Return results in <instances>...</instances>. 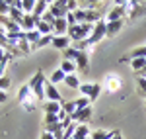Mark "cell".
Masks as SVG:
<instances>
[{
  "mask_svg": "<svg viewBox=\"0 0 146 139\" xmlns=\"http://www.w3.org/2000/svg\"><path fill=\"white\" fill-rule=\"evenodd\" d=\"M64 59L72 61V63L76 65V69H78V71H86V69H88V65H90V55H88L86 51L76 49V47H68L66 51H64Z\"/></svg>",
  "mask_w": 146,
  "mask_h": 139,
  "instance_id": "6da1fadb",
  "label": "cell"
},
{
  "mask_svg": "<svg viewBox=\"0 0 146 139\" xmlns=\"http://www.w3.org/2000/svg\"><path fill=\"white\" fill-rule=\"evenodd\" d=\"M29 84V88H31V92H33L35 100H43L45 98V84H47V79L45 75H43V71H37L33 77H31V81L27 82Z\"/></svg>",
  "mask_w": 146,
  "mask_h": 139,
  "instance_id": "7a4b0ae2",
  "label": "cell"
},
{
  "mask_svg": "<svg viewBox=\"0 0 146 139\" xmlns=\"http://www.w3.org/2000/svg\"><path fill=\"white\" fill-rule=\"evenodd\" d=\"M94 32V26L92 24H80V26H74V28H68V37L74 41V43H80L84 39H88Z\"/></svg>",
  "mask_w": 146,
  "mask_h": 139,
  "instance_id": "3957f363",
  "label": "cell"
},
{
  "mask_svg": "<svg viewBox=\"0 0 146 139\" xmlns=\"http://www.w3.org/2000/svg\"><path fill=\"white\" fill-rule=\"evenodd\" d=\"M129 8H131V2H115V6H113L111 10L107 12V16H105V22H119V20H123L125 16L129 14Z\"/></svg>",
  "mask_w": 146,
  "mask_h": 139,
  "instance_id": "277c9868",
  "label": "cell"
},
{
  "mask_svg": "<svg viewBox=\"0 0 146 139\" xmlns=\"http://www.w3.org/2000/svg\"><path fill=\"white\" fill-rule=\"evenodd\" d=\"M101 84H98V82H88V84H80V92H82V96H86L90 102H96L98 98H100L101 94Z\"/></svg>",
  "mask_w": 146,
  "mask_h": 139,
  "instance_id": "5b68a950",
  "label": "cell"
},
{
  "mask_svg": "<svg viewBox=\"0 0 146 139\" xmlns=\"http://www.w3.org/2000/svg\"><path fill=\"white\" fill-rule=\"evenodd\" d=\"M49 12L55 16L56 20H60V18H66V14H68L66 0H53V2H51V6H49Z\"/></svg>",
  "mask_w": 146,
  "mask_h": 139,
  "instance_id": "8992f818",
  "label": "cell"
},
{
  "mask_svg": "<svg viewBox=\"0 0 146 139\" xmlns=\"http://www.w3.org/2000/svg\"><path fill=\"white\" fill-rule=\"evenodd\" d=\"M45 98H47V102H58V104L64 102L62 96H60V92L56 90V86H55V84H51L49 81H47V84H45Z\"/></svg>",
  "mask_w": 146,
  "mask_h": 139,
  "instance_id": "52a82bcc",
  "label": "cell"
},
{
  "mask_svg": "<svg viewBox=\"0 0 146 139\" xmlns=\"http://www.w3.org/2000/svg\"><path fill=\"white\" fill-rule=\"evenodd\" d=\"M121 77L119 75H115V73H109L107 77H105V88H107V92H115L117 88H121Z\"/></svg>",
  "mask_w": 146,
  "mask_h": 139,
  "instance_id": "ba28073f",
  "label": "cell"
},
{
  "mask_svg": "<svg viewBox=\"0 0 146 139\" xmlns=\"http://www.w3.org/2000/svg\"><path fill=\"white\" fill-rule=\"evenodd\" d=\"M90 118H92V106L84 108V110H76V112L72 114V120H74V124H86Z\"/></svg>",
  "mask_w": 146,
  "mask_h": 139,
  "instance_id": "9c48e42d",
  "label": "cell"
},
{
  "mask_svg": "<svg viewBox=\"0 0 146 139\" xmlns=\"http://www.w3.org/2000/svg\"><path fill=\"white\" fill-rule=\"evenodd\" d=\"M37 18H35L33 14H25L23 16V22H22V32H33V30H37Z\"/></svg>",
  "mask_w": 146,
  "mask_h": 139,
  "instance_id": "30bf717a",
  "label": "cell"
},
{
  "mask_svg": "<svg viewBox=\"0 0 146 139\" xmlns=\"http://www.w3.org/2000/svg\"><path fill=\"white\" fill-rule=\"evenodd\" d=\"M33 92H31V88H29V84H23L22 88L18 90V100L22 102V106L23 104H27V102H33Z\"/></svg>",
  "mask_w": 146,
  "mask_h": 139,
  "instance_id": "8fae6325",
  "label": "cell"
},
{
  "mask_svg": "<svg viewBox=\"0 0 146 139\" xmlns=\"http://www.w3.org/2000/svg\"><path fill=\"white\" fill-rule=\"evenodd\" d=\"M72 43V39L68 37V35H55L53 37V47L55 49H62V51H66L68 47Z\"/></svg>",
  "mask_w": 146,
  "mask_h": 139,
  "instance_id": "7c38bea8",
  "label": "cell"
},
{
  "mask_svg": "<svg viewBox=\"0 0 146 139\" xmlns=\"http://www.w3.org/2000/svg\"><path fill=\"white\" fill-rule=\"evenodd\" d=\"M68 34V22L66 18H60L53 24V35H66Z\"/></svg>",
  "mask_w": 146,
  "mask_h": 139,
  "instance_id": "4fadbf2b",
  "label": "cell"
},
{
  "mask_svg": "<svg viewBox=\"0 0 146 139\" xmlns=\"http://www.w3.org/2000/svg\"><path fill=\"white\" fill-rule=\"evenodd\" d=\"M49 6H51V2H47V0H39L37 4H35V10H33V16L37 20H41L43 18V14L49 12Z\"/></svg>",
  "mask_w": 146,
  "mask_h": 139,
  "instance_id": "5bb4252c",
  "label": "cell"
},
{
  "mask_svg": "<svg viewBox=\"0 0 146 139\" xmlns=\"http://www.w3.org/2000/svg\"><path fill=\"white\" fill-rule=\"evenodd\" d=\"M72 139H90V128L86 124H78V128L74 131V137Z\"/></svg>",
  "mask_w": 146,
  "mask_h": 139,
  "instance_id": "9a60e30c",
  "label": "cell"
},
{
  "mask_svg": "<svg viewBox=\"0 0 146 139\" xmlns=\"http://www.w3.org/2000/svg\"><path fill=\"white\" fill-rule=\"evenodd\" d=\"M123 20H119V22H107V37H113V35H117L121 32V28H123Z\"/></svg>",
  "mask_w": 146,
  "mask_h": 139,
  "instance_id": "2e32d148",
  "label": "cell"
},
{
  "mask_svg": "<svg viewBox=\"0 0 146 139\" xmlns=\"http://www.w3.org/2000/svg\"><path fill=\"white\" fill-rule=\"evenodd\" d=\"M125 61H133V59H146V45L144 47H136L135 51H131L127 57H123Z\"/></svg>",
  "mask_w": 146,
  "mask_h": 139,
  "instance_id": "e0dca14e",
  "label": "cell"
},
{
  "mask_svg": "<svg viewBox=\"0 0 146 139\" xmlns=\"http://www.w3.org/2000/svg\"><path fill=\"white\" fill-rule=\"evenodd\" d=\"M58 69L62 71V73H64V75H74V73H76V65H74V63H72V61H68V59H62V63H60V67H58Z\"/></svg>",
  "mask_w": 146,
  "mask_h": 139,
  "instance_id": "ac0fdd59",
  "label": "cell"
},
{
  "mask_svg": "<svg viewBox=\"0 0 146 139\" xmlns=\"http://www.w3.org/2000/svg\"><path fill=\"white\" fill-rule=\"evenodd\" d=\"M62 108H60V104L58 102H45L43 104V112L45 114H58Z\"/></svg>",
  "mask_w": 146,
  "mask_h": 139,
  "instance_id": "d6986e66",
  "label": "cell"
},
{
  "mask_svg": "<svg viewBox=\"0 0 146 139\" xmlns=\"http://www.w3.org/2000/svg\"><path fill=\"white\" fill-rule=\"evenodd\" d=\"M23 34H25V32H23ZM23 39H25V41H27V43H29V45L33 47L35 43H37V41H39V39H41V34H39V32H37V30H33V32H27V34H25V37H23Z\"/></svg>",
  "mask_w": 146,
  "mask_h": 139,
  "instance_id": "ffe728a7",
  "label": "cell"
},
{
  "mask_svg": "<svg viewBox=\"0 0 146 139\" xmlns=\"http://www.w3.org/2000/svg\"><path fill=\"white\" fill-rule=\"evenodd\" d=\"M117 131H103V129H98V131H94L90 137L92 139H113V135H115Z\"/></svg>",
  "mask_w": 146,
  "mask_h": 139,
  "instance_id": "44dd1931",
  "label": "cell"
},
{
  "mask_svg": "<svg viewBox=\"0 0 146 139\" xmlns=\"http://www.w3.org/2000/svg\"><path fill=\"white\" fill-rule=\"evenodd\" d=\"M37 32L41 35H53V26H49V24H45L43 20H39V22H37Z\"/></svg>",
  "mask_w": 146,
  "mask_h": 139,
  "instance_id": "7402d4cb",
  "label": "cell"
},
{
  "mask_svg": "<svg viewBox=\"0 0 146 139\" xmlns=\"http://www.w3.org/2000/svg\"><path fill=\"white\" fill-rule=\"evenodd\" d=\"M131 67H133V71H136V75H140L146 69V59H133L131 61Z\"/></svg>",
  "mask_w": 146,
  "mask_h": 139,
  "instance_id": "603a6c76",
  "label": "cell"
},
{
  "mask_svg": "<svg viewBox=\"0 0 146 139\" xmlns=\"http://www.w3.org/2000/svg\"><path fill=\"white\" fill-rule=\"evenodd\" d=\"M64 79H66V75H64V73H62V71L60 69H56L55 73H53V75H51V79H49V82H51V84H58V82H64Z\"/></svg>",
  "mask_w": 146,
  "mask_h": 139,
  "instance_id": "cb8c5ba5",
  "label": "cell"
},
{
  "mask_svg": "<svg viewBox=\"0 0 146 139\" xmlns=\"http://www.w3.org/2000/svg\"><path fill=\"white\" fill-rule=\"evenodd\" d=\"M64 84H66L68 88H78V90H80V81H78V77H76V75H66Z\"/></svg>",
  "mask_w": 146,
  "mask_h": 139,
  "instance_id": "d4e9b609",
  "label": "cell"
},
{
  "mask_svg": "<svg viewBox=\"0 0 146 139\" xmlns=\"http://www.w3.org/2000/svg\"><path fill=\"white\" fill-rule=\"evenodd\" d=\"M8 16H10V18H12L16 24H20V26H22L23 16H25V14H23L22 10H18V8H10V14H8Z\"/></svg>",
  "mask_w": 146,
  "mask_h": 139,
  "instance_id": "484cf974",
  "label": "cell"
},
{
  "mask_svg": "<svg viewBox=\"0 0 146 139\" xmlns=\"http://www.w3.org/2000/svg\"><path fill=\"white\" fill-rule=\"evenodd\" d=\"M53 37L55 35H41V39L33 45V49H41V47H45V45H53Z\"/></svg>",
  "mask_w": 146,
  "mask_h": 139,
  "instance_id": "4316f807",
  "label": "cell"
},
{
  "mask_svg": "<svg viewBox=\"0 0 146 139\" xmlns=\"http://www.w3.org/2000/svg\"><path fill=\"white\" fill-rule=\"evenodd\" d=\"M74 18H76V24H88V18H86V8H78L74 12Z\"/></svg>",
  "mask_w": 146,
  "mask_h": 139,
  "instance_id": "83f0119b",
  "label": "cell"
},
{
  "mask_svg": "<svg viewBox=\"0 0 146 139\" xmlns=\"http://www.w3.org/2000/svg\"><path fill=\"white\" fill-rule=\"evenodd\" d=\"M60 108H62V110L66 112L68 116H72V114L76 112V104H74V100H68V102H62V104H60Z\"/></svg>",
  "mask_w": 146,
  "mask_h": 139,
  "instance_id": "f1b7e54d",
  "label": "cell"
},
{
  "mask_svg": "<svg viewBox=\"0 0 146 139\" xmlns=\"http://www.w3.org/2000/svg\"><path fill=\"white\" fill-rule=\"evenodd\" d=\"M35 0H23V6H22V10H23V14H33V10H35Z\"/></svg>",
  "mask_w": 146,
  "mask_h": 139,
  "instance_id": "f546056e",
  "label": "cell"
},
{
  "mask_svg": "<svg viewBox=\"0 0 146 139\" xmlns=\"http://www.w3.org/2000/svg\"><path fill=\"white\" fill-rule=\"evenodd\" d=\"M74 104H76V110H84V108H88L92 102L86 98V96H80V98H76V100H74Z\"/></svg>",
  "mask_w": 146,
  "mask_h": 139,
  "instance_id": "4dcf8cb0",
  "label": "cell"
},
{
  "mask_svg": "<svg viewBox=\"0 0 146 139\" xmlns=\"http://www.w3.org/2000/svg\"><path fill=\"white\" fill-rule=\"evenodd\" d=\"M76 128H78V124H70V126L64 129V135H62V139H72V137H74V131H76Z\"/></svg>",
  "mask_w": 146,
  "mask_h": 139,
  "instance_id": "1f68e13d",
  "label": "cell"
},
{
  "mask_svg": "<svg viewBox=\"0 0 146 139\" xmlns=\"http://www.w3.org/2000/svg\"><path fill=\"white\" fill-rule=\"evenodd\" d=\"M10 2H6V0H0V16H8L10 14Z\"/></svg>",
  "mask_w": 146,
  "mask_h": 139,
  "instance_id": "d6a6232c",
  "label": "cell"
},
{
  "mask_svg": "<svg viewBox=\"0 0 146 139\" xmlns=\"http://www.w3.org/2000/svg\"><path fill=\"white\" fill-rule=\"evenodd\" d=\"M60 120H58V114H45L43 118V124H58Z\"/></svg>",
  "mask_w": 146,
  "mask_h": 139,
  "instance_id": "836d02e7",
  "label": "cell"
},
{
  "mask_svg": "<svg viewBox=\"0 0 146 139\" xmlns=\"http://www.w3.org/2000/svg\"><path fill=\"white\" fill-rule=\"evenodd\" d=\"M10 84H12V79L6 75V77H2L0 79V90H6V88H10Z\"/></svg>",
  "mask_w": 146,
  "mask_h": 139,
  "instance_id": "e575fe53",
  "label": "cell"
},
{
  "mask_svg": "<svg viewBox=\"0 0 146 139\" xmlns=\"http://www.w3.org/2000/svg\"><path fill=\"white\" fill-rule=\"evenodd\" d=\"M41 20H43L45 24H49V26H53V24L56 22V18L53 16V14H51V12H47V14H43V18H41Z\"/></svg>",
  "mask_w": 146,
  "mask_h": 139,
  "instance_id": "d590c367",
  "label": "cell"
},
{
  "mask_svg": "<svg viewBox=\"0 0 146 139\" xmlns=\"http://www.w3.org/2000/svg\"><path fill=\"white\" fill-rule=\"evenodd\" d=\"M66 8H68V12H76L80 8V4L76 0H66Z\"/></svg>",
  "mask_w": 146,
  "mask_h": 139,
  "instance_id": "8d00e7d4",
  "label": "cell"
},
{
  "mask_svg": "<svg viewBox=\"0 0 146 139\" xmlns=\"http://www.w3.org/2000/svg\"><path fill=\"white\" fill-rule=\"evenodd\" d=\"M138 88H140V92L146 96V77H138Z\"/></svg>",
  "mask_w": 146,
  "mask_h": 139,
  "instance_id": "74e56055",
  "label": "cell"
},
{
  "mask_svg": "<svg viewBox=\"0 0 146 139\" xmlns=\"http://www.w3.org/2000/svg\"><path fill=\"white\" fill-rule=\"evenodd\" d=\"M8 100V94H6V90H0V104H4Z\"/></svg>",
  "mask_w": 146,
  "mask_h": 139,
  "instance_id": "f35d334b",
  "label": "cell"
},
{
  "mask_svg": "<svg viewBox=\"0 0 146 139\" xmlns=\"http://www.w3.org/2000/svg\"><path fill=\"white\" fill-rule=\"evenodd\" d=\"M6 57H8V53H6V51H4V49L0 47V63H2V61H4Z\"/></svg>",
  "mask_w": 146,
  "mask_h": 139,
  "instance_id": "ab89813d",
  "label": "cell"
},
{
  "mask_svg": "<svg viewBox=\"0 0 146 139\" xmlns=\"http://www.w3.org/2000/svg\"><path fill=\"white\" fill-rule=\"evenodd\" d=\"M39 139H55V135H51V133H45V131H43V135H41Z\"/></svg>",
  "mask_w": 146,
  "mask_h": 139,
  "instance_id": "60d3db41",
  "label": "cell"
}]
</instances>
